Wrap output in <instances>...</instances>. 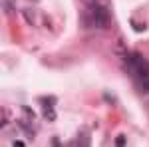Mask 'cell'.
<instances>
[{"instance_id":"1","label":"cell","mask_w":149,"mask_h":147,"mask_svg":"<svg viewBox=\"0 0 149 147\" xmlns=\"http://www.w3.org/2000/svg\"><path fill=\"white\" fill-rule=\"evenodd\" d=\"M81 22L86 28L107 30L111 26V16L105 0H86V8L81 12Z\"/></svg>"},{"instance_id":"2","label":"cell","mask_w":149,"mask_h":147,"mask_svg":"<svg viewBox=\"0 0 149 147\" xmlns=\"http://www.w3.org/2000/svg\"><path fill=\"white\" fill-rule=\"evenodd\" d=\"M123 60H125V66L133 78H137L141 84H145L149 79V64L141 54H129V56H123Z\"/></svg>"},{"instance_id":"3","label":"cell","mask_w":149,"mask_h":147,"mask_svg":"<svg viewBox=\"0 0 149 147\" xmlns=\"http://www.w3.org/2000/svg\"><path fill=\"white\" fill-rule=\"evenodd\" d=\"M18 125L24 129V133H26V137H28V139H34V127H32V123H30V121L26 123L24 119H20V121H18Z\"/></svg>"},{"instance_id":"4","label":"cell","mask_w":149,"mask_h":147,"mask_svg":"<svg viewBox=\"0 0 149 147\" xmlns=\"http://www.w3.org/2000/svg\"><path fill=\"white\" fill-rule=\"evenodd\" d=\"M22 14H24V18H26L28 22L32 24V26H38V20H36V12H34V8H26Z\"/></svg>"},{"instance_id":"5","label":"cell","mask_w":149,"mask_h":147,"mask_svg":"<svg viewBox=\"0 0 149 147\" xmlns=\"http://www.w3.org/2000/svg\"><path fill=\"white\" fill-rule=\"evenodd\" d=\"M42 115H44V119H48V121H54V119H56L54 107H42Z\"/></svg>"},{"instance_id":"6","label":"cell","mask_w":149,"mask_h":147,"mask_svg":"<svg viewBox=\"0 0 149 147\" xmlns=\"http://www.w3.org/2000/svg\"><path fill=\"white\" fill-rule=\"evenodd\" d=\"M40 102H42V107H54L58 100L54 95H48V98H40Z\"/></svg>"},{"instance_id":"7","label":"cell","mask_w":149,"mask_h":147,"mask_svg":"<svg viewBox=\"0 0 149 147\" xmlns=\"http://www.w3.org/2000/svg\"><path fill=\"white\" fill-rule=\"evenodd\" d=\"M4 12L6 14L14 12V0H4Z\"/></svg>"},{"instance_id":"8","label":"cell","mask_w":149,"mask_h":147,"mask_svg":"<svg viewBox=\"0 0 149 147\" xmlns=\"http://www.w3.org/2000/svg\"><path fill=\"white\" fill-rule=\"evenodd\" d=\"M125 141H127L125 135H117L115 137V145H125Z\"/></svg>"},{"instance_id":"9","label":"cell","mask_w":149,"mask_h":147,"mask_svg":"<svg viewBox=\"0 0 149 147\" xmlns=\"http://www.w3.org/2000/svg\"><path fill=\"white\" fill-rule=\"evenodd\" d=\"M22 111L26 113V115H28V117H34V111H32V109H30V107H28V105H22Z\"/></svg>"}]
</instances>
